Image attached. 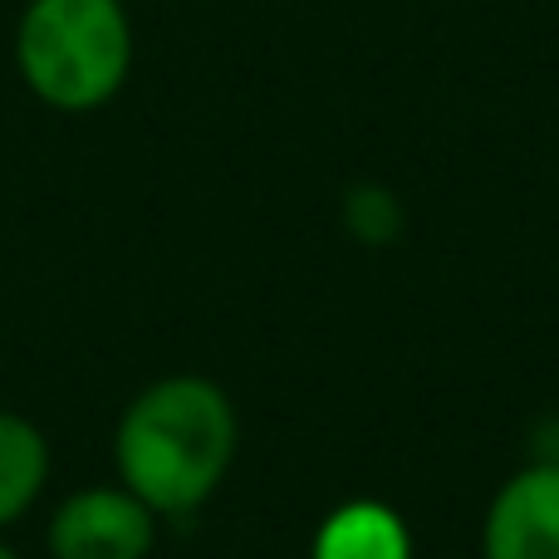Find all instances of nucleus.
I'll return each mask as SVG.
<instances>
[{
	"label": "nucleus",
	"instance_id": "1",
	"mask_svg": "<svg viewBox=\"0 0 559 559\" xmlns=\"http://www.w3.org/2000/svg\"><path fill=\"white\" fill-rule=\"evenodd\" d=\"M241 423L222 383L202 373H173L147 383L114 427L118 481L163 521L197 515L236 462Z\"/></svg>",
	"mask_w": 559,
	"mask_h": 559
},
{
	"label": "nucleus",
	"instance_id": "2",
	"mask_svg": "<svg viewBox=\"0 0 559 559\" xmlns=\"http://www.w3.org/2000/svg\"><path fill=\"white\" fill-rule=\"evenodd\" d=\"M15 74L55 114H94L133 74L123 0H29L15 25Z\"/></svg>",
	"mask_w": 559,
	"mask_h": 559
},
{
	"label": "nucleus",
	"instance_id": "3",
	"mask_svg": "<svg viewBox=\"0 0 559 559\" xmlns=\"http://www.w3.org/2000/svg\"><path fill=\"white\" fill-rule=\"evenodd\" d=\"M49 559H147L157 545V515L118 486H84L64 496L45 531Z\"/></svg>",
	"mask_w": 559,
	"mask_h": 559
},
{
	"label": "nucleus",
	"instance_id": "4",
	"mask_svg": "<svg viewBox=\"0 0 559 559\" xmlns=\"http://www.w3.org/2000/svg\"><path fill=\"white\" fill-rule=\"evenodd\" d=\"M481 559H559V462H531L486 506Z\"/></svg>",
	"mask_w": 559,
	"mask_h": 559
},
{
	"label": "nucleus",
	"instance_id": "5",
	"mask_svg": "<svg viewBox=\"0 0 559 559\" xmlns=\"http://www.w3.org/2000/svg\"><path fill=\"white\" fill-rule=\"evenodd\" d=\"M309 559H413V535L393 506L348 501L319 521Z\"/></svg>",
	"mask_w": 559,
	"mask_h": 559
},
{
	"label": "nucleus",
	"instance_id": "6",
	"mask_svg": "<svg viewBox=\"0 0 559 559\" xmlns=\"http://www.w3.org/2000/svg\"><path fill=\"white\" fill-rule=\"evenodd\" d=\"M49 486V437L25 413L0 407V531L25 521Z\"/></svg>",
	"mask_w": 559,
	"mask_h": 559
},
{
	"label": "nucleus",
	"instance_id": "7",
	"mask_svg": "<svg viewBox=\"0 0 559 559\" xmlns=\"http://www.w3.org/2000/svg\"><path fill=\"white\" fill-rule=\"evenodd\" d=\"M338 216H344V231L354 236L358 246H368V251L393 246L397 236H403V226H407L403 202H397V192L393 187H383V182H354L344 192Z\"/></svg>",
	"mask_w": 559,
	"mask_h": 559
},
{
	"label": "nucleus",
	"instance_id": "8",
	"mask_svg": "<svg viewBox=\"0 0 559 559\" xmlns=\"http://www.w3.org/2000/svg\"><path fill=\"white\" fill-rule=\"evenodd\" d=\"M0 559H20V555H15V550H10V545H5V540H0Z\"/></svg>",
	"mask_w": 559,
	"mask_h": 559
},
{
	"label": "nucleus",
	"instance_id": "9",
	"mask_svg": "<svg viewBox=\"0 0 559 559\" xmlns=\"http://www.w3.org/2000/svg\"><path fill=\"white\" fill-rule=\"evenodd\" d=\"M123 5H128V0H123Z\"/></svg>",
	"mask_w": 559,
	"mask_h": 559
}]
</instances>
